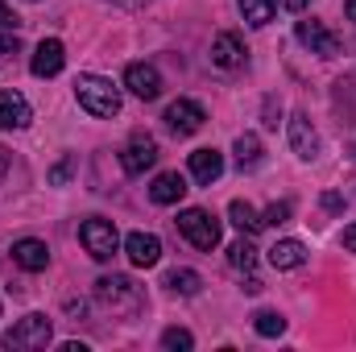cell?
Masks as SVG:
<instances>
[{"label":"cell","mask_w":356,"mask_h":352,"mask_svg":"<svg viewBox=\"0 0 356 352\" xmlns=\"http://www.w3.org/2000/svg\"><path fill=\"white\" fill-rule=\"evenodd\" d=\"M13 262L21 265V269H29V273H38V269H46V265H50V249H46V241L25 237V241H17V245H13Z\"/></svg>","instance_id":"2e32d148"},{"label":"cell","mask_w":356,"mask_h":352,"mask_svg":"<svg viewBox=\"0 0 356 352\" xmlns=\"http://www.w3.org/2000/svg\"><path fill=\"white\" fill-rule=\"evenodd\" d=\"M79 241L95 262H112V253L120 249V237H116V224L112 220H83L79 224Z\"/></svg>","instance_id":"5b68a950"},{"label":"cell","mask_w":356,"mask_h":352,"mask_svg":"<svg viewBox=\"0 0 356 352\" xmlns=\"http://www.w3.org/2000/svg\"><path fill=\"white\" fill-rule=\"evenodd\" d=\"M186 166H191V178H195V182L211 186L216 178L224 175V154H220V150H195Z\"/></svg>","instance_id":"9a60e30c"},{"label":"cell","mask_w":356,"mask_h":352,"mask_svg":"<svg viewBox=\"0 0 356 352\" xmlns=\"http://www.w3.org/2000/svg\"><path fill=\"white\" fill-rule=\"evenodd\" d=\"M228 262H232V269H253L257 265V249H253V241H236V245H228Z\"/></svg>","instance_id":"603a6c76"},{"label":"cell","mask_w":356,"mask_h":352,"mask_svg":"<svg viewBox=\"0 0 356 352\" xmlns=\"http://www.w3.org/2000/svg\"><path fill=\"white\" fill-rule=\"evenodd\" d=\"M124 253H129V262L137 269H149V265L162 262V241L154 232H129L124 237Z\"/></svg>","instance_id":"8fae6325"},{"label":"cell","mask_w":356,"mask_h":352,"mask_svg":"<svg viewBox=\"0 0 356 352\" xmlns=\"http://www.w3.org/2000/svg\"><path fill=\"white\" fill-rule=\"evenodd\" d=\"M261 220H266V228H269V224H286V220H290V203H286V199H282V203H273Z\"/></svg>","instance_id":"484cf974"},{"label":"cell","mask_w":356,"mask_h":352,"mask_svg":"<svg viewBox=\"0 0 356 352\" xmlns=\"http://www.w3.org/2000/svg\"><path fill=\"white\" fill-rule=\"evenodd\" d=\"M344 249H348V253H356V224H348V228H344Z\"/></svg>","instance_id":"1f68e13d"},{"label":"cell","mask_w":356,"mask_h":352,"mask_svg":"<svg viewBox=\"0 0 356 352\" xmlns=\"http://www.w3.org/2000/svg\"><path fill=\"white\" fill-rule=\"evenodd\" d=\"M277 116H282V104L266 99V125H269V129H277Z\"/></svg>","instance_id":"f546056e"},{"label":"cell","mask_w":356,"mask_h":352,"mask_svg":"<svg viewBox=\"0 0 356 352\" xmlns=\"http://www.w3.org/2000/svg\"><path fill=\"white\" fill-rule=\"evenodd\" d=\"M211 63L224 67V71L241 67V63H245V42H241L236 33H216V38H211Z\"/></svg>","instance_id":"4fadbf2b"},{"label":"cell","mask_w":356,"mask_h":352,"mask_svg":"<svg viewBox=\"0 0 356 352\" xmlns=\"http://www.w3.org/2000/svg\"><path fill=\"white\" fill-rule=\"evenodd\" d=\"M13 54H21L17 33H0V58H13Z\"/></svg>","instance_id":"4316f807"},{"label":"cell","mask_w":356,"mask_h":352,"mask_svg":"<svg viewBox=\"0 0 356 352\" xmlns=\"http://www.w3.org/2000/svg\"><path fill=\"white\" fill-rule=\"evenodd\" d=\"M0 25H4V29H17V25H21V17H17L4 0H0Z\"/></svg>","instance_id":"f1b7e54d"},{"label":"cell","mask_w":356,"mask_h":352,"mask_svg":"<svg viewBox=\"0 0 356 352\" xmlns=\"http://www.w3.org/2000/svg\"><path fill=\"white\" fill-rule=\"evenodd\" d=\"M50 336H54V323H50L46 315H25L21 323H13V328L0 336V344H4V349H17V352H33V349H46Z\"/></svg>","instance_id":"3957f363"},{"label":"cell","mask_w":356,"mask_h":352,"mask_svg":"<svg viewBox=\"0 0 356 352\" xmlns=\"http://www.w3.org/2000/svg\"><path fill=\"white\" fill-rule=\"evenodd\" d=\"M108 4H116V8H145V4H154V0H108Z\"/></svg>","instance_id":"4dcf8cb0"},{"label":"cell","mask_w":356,"mask_h":352,"mask_svg":"<svg viewBox=\"0 0 356 352\" xmlns=\"http://www.w3.org/2000/svg\"><path fill=\"white\" fill-rule=\"evenodd\" d=\"M67 178H71V158H63V162H58V166L50 170V182H58V186H63Z\"/></svg>","instance_id":"83f0119b"},{"label":"cell","mask_w":356,"mask_h":352,"mask_svg":"<svg viewBox=\"0 0 356 352\" xmlns=\"http://www.w3.org/2000/svg\"><path fill=\"white\" fill-rule=\"evenodd\" d=\"M162 349H170V352H191V349H195V336H191L186 328H166V332H162Z\"/></svg>","instance_id":"d4e9b609"},{"label":"cell","mask_w":356,"mask_h":352,"mask_svg":"<svg viewBox=\"0 0 356 352\" xmlns=\"http://www.w3.org/2000/svg\"><path fill=\"white\" fill-rule=\"evenodd\" d=\"M236 4H241V13L253 29H266L273 21V8H277V0H236Z\"/></svg>","instance_id":"ffe728a7"},{"label":"cell","mask_w":356,"mask_h":352,"mask_svg":"<svg viewBox=\"0 0 356 352\" xmlns=\"http://www.w3.org/2000/svg\"><path fill=\"white\" fill-rule=\"evenodd\" d=\"M186 195V178L178 175V170H166V175L154 178V186H149V199L154 203H162V207H170V203H178Z\"/></svg>","instance_id":"e0dca14e"},{"label":"cell","mask_w":356,"mask_h":352,"mask_svg":"<svg viewBox=\"0 0 356 352\" xmlns=\"http://www.w3.org/2000/svg\"><path fill=\"white\" fill-rule=\"evenodd\" d=\"M298 42L311 50V54H319V58H332V54H340V38L323 25V21H298Z\"/></svg>","instance_id":"52a82bcc"},{"label":"cell","mask_w":356,"mask_h":352,"mask_svg":"<svg viewBox=\"0 0 356 352\" xmlns=\"http://www.w3.org/2000/svg\"><path fill=\"white\" fill-rule=\"evenodd\" d=\"M178 232H182L195 249H203V253H211V249L220 245V220H216L211 211H203V207L178 211Z\"/></svg>","instance_id":"277c9868"},{"label":"cell","mask_w":356,"mask_h":352,"mask_svg":"<svg viewBox=\"0 0 356 352\" xmlns=\"http://www.w3.org/2000/svg\"><path fill=\"white\" fill-rule=\"evenodd\" d=\"M323 207H327V211H340V207H344V199H340V195H323Z\"/></svg>","instance_id":"d6a6232c"},{"label":"cell","mask_w":356,"mask_h":352,"mask_svg":"<svg viewBox=\"0 0 356 352\" xmlns=\"http://www.w3.org/2000/svg\"><path fill=\"white\" fill-rule=\"evenodd\" d=\"M63 67H67V50H63V42H58V38H42L38 50H33V58H29V71H33L38 79H54Z\"/></svg>","instance_id":"ba28073f"},{"label":"cell","mask_w":356,"mask_h":352,"mask_svg":"<svg viewBox=\"0 0 356 352\" xmlns=\"http://www.w3.org/2000/svg\"><path fill=\"white\" fill-rule=\"evenodd\" d=\"M162 120L175 129L178 137H191V133H199V129H203L207 112H203V104H195V99H175V104L166 108V116H162Z\"/></svg>","instance_id":"9c48e42d"},{"label":"cell","mask_w":356,"mask_h":352,"mask_svg":"<svg viewBox=\"0 0 356 352\" xmlns=\"http://www.w3.org/2000/svg\"><path fill=\"white\" fill-rule=\"evenodd\" d=\"M95 303L108 307V311H116V315H137L141 303H145V294H141V286H137L133 278H124V273H104V278L95 282Z\"/></svg>","instance_id":"6da1fadb"},{"label":"cell","mask_w":356,"mask_h":352,"mask_svg":"<svg viewBox=\"0 0 356 352\" xmlns=\"http://www.w3.org/2000/svg\"><path fill=\"white\" fill-rule=\"evenodd\" d=\"M302 262H307V245L302 241H277L269 249V265L273 269H298Z\"/></svg>","instance_id":"ac0fdd59"},{"label":"cell","mask_w":356,"mask_h":352,"mask_svg":"<svg viewBox=\"0 0 356 352\" xmlns=\"http://www.w3.org/2000/svg\"><path fill=\"white\" fill-rule=\"evenodd\" d=\"M33 120L21 91H0V129H25Z\"/></svg>","instance_id":"5bb4252c"},{"label":"cell","mask_w":356,"mask_h":352,"mask_svg":"<svg viewBox=\"0 0 356 352\" xmlns=\"http://www.w3.org/2000/svg\"><path fill=\"white\" fill-rule=\"evenodd\" d=\"M344 13H348V17L356 21V0H344Z\"/></svg>","instance_id":"d590c367"},{"label":"cell","mask_w":356,"mask_h":352,"mask_svg":"<svg viewBox=\"0 0 356 352\" xmlns=\"http://www.w3.org/2000/svg\"><path fill=\"white\" fill-rule=\"evenodd\" d=\"M236 162H241V170L261 166V141H257V133H241L236 137Z\"/></svg>","instance_id":"44dd1931"},{"label":"cell","mask_w":356,"mask_h":352,"mask_svg":"<svg viewBox=\"0 0 356 352\" xmlns=\"http://www.w3.org/2000/svg\"><path fill=\"white\" fill-rule=\"evenodd\" d=\"M4 170H8V150H0V178H4Z\"/></svg>","instance_id":"e575fe53"},{"label":"cell","mask_w":356,"mask_h":352,"mask_svg":"<svg viewBox=\"0 0 356 352\" xmlns=\"http://www.w3.org/2000/svg\"><path fill=\"white\" fill-rule=\"evenodd\" d=\"M154 162H158V141H154L149 133H133L129 145L120 150V166H124V175H145Z\"/></svg>","instance_id":"8992f818"},{"label":"cell","mask_w":356,"mask_h":352,"mask_svg":"<svg viewBox=\"0 0 356 352\" xmlns=\"http://www.w3.org/2000/svg\"><path fill=\"white\" fill-rule=\"evenodd\" d=\"M290 150L302 158V162H315L319 158V133L311 129V120L298 112V116H290Z\"/></svg>","instance_id":"7c38bea8"},{"label":"cell","mask_w":356,"mask_h":352,"mask_svg":"<svg viewBox=\"0 0 356 352\" xmlns=\"http://www.w3.org/2000/svg\"><path fill=\"white\" fill-rule=\"evenodd\" d=\"M166 286H170L175 294H186V298H191V294L203 290V278H199L195 269H175V273H166Z\"/></svg>","instance_id":"7402d4cb"},{"label":"cell","mask_w":356,"mask_h":352,"mask_svg":"<svg viewBox=\"0 0 356 352\" xmlns=\"http://www.w3.org/2000/svg\"><path fill=\"white\" fill-rule=\"evenodd\" d=\"M75 99H79V108H88L91 116H104V120L120 112V91L104 75H79L75 79Z\"/></svg>","instance_id":"7a4b0ae2"},{"label":"cell","mask_w":356,"mask_h":352,"mask_svg":"<svg viewBox=\"0 0 356 352\" xmlns=\"http://www.w3.org/2000/svg\"><path fill=\"white\" fill-rule=\"evenodd\" d=\"M228 220H232L241 232H261V228H266V220L257 216V207L245 203V199H232V203H228Z\"/></svg>","instance_id":"d6986e66"},{"label":"cell","mask_w":356,"mask_h":352,"mask_svg":"<svg viewBox=\"0 0 356 352\" xmlns=\"http://www.w3.org/2000/svg\"><path fill=\"white\" fill-rule=\"evenodd\" d=\"M124 88L133 91L137 99H158L162 95V75L149 63H129L124 67Z\"/></svg>","instance_id":"30bf717a"},{"label":"cell","mask_w":356,"mask_h":352,"mask_svg":"<svg viewBox=\"0 0 356 352\" xmlns=\"http://www.w3.org/2000/svg\"><path fill=\"white\" fill-rule=\"evenodd\" d=\"M253 328H257V336L273 340V336H282V332H286V319H282L277 311H257V315H253Z\"/></svg>","instance_id":"cb8c5ba5"},{"label":"cell","mask_w":356,"mask_h":352,"mask_svg":"<svg viewBox=\"0 0 356 352\" xmlns=\"http://www.w3.org/2000/svg\"><path fill=\"white\" fill-rule=\"evenodd\" d=\"M282 4H286L290 13H302V8H311V0H282Z\"/></svg>","instance_id":"836d02e7"}]
</instances>
